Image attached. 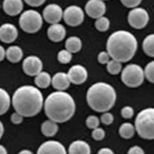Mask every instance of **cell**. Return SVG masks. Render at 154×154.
Listing matches in <instances>:
<instances>
[{"label":"cell","instance_id":"cell-1","mask_svg":"<svg viewBox=\"0 0 154 154\" xmlns=\"http://www.w3.org/2000/svg\"><path fill=\"white\" fill-rule=\"evenodd\" d=\"M44 109L50 120L57 123L65 122L73 116L76 104L70 94L63 91L52 92L46 98Z\"/></svg>","mask_w":154,"mask_h":154},{"label":"cell","instance_id":"cell-2","mask_svg":"<svg viewBox=\"0 0 154 154\" xmlns=\"http://www.w3.org/2000/svg\"><path fill=\"white\" fill-rule=\"evenodd\" d=\"M12 103L16 112L23 117H32L42 110L43 97L41 91L32 85H23L14 92Z\"/></svg>","mask_w":154,"mask_h":154},{"label":"cell","instance_id":"cell-3","mask_svg":"<svg viewBox=\"0 0 154 154\" xmlns=\"http://www.w3.org/2000/svg\"><path fill=\"white\" fill-rule=\"evenodd\" d=\"M106 49L107 53L113 60L121 63H126L134 56L137 49V41L130 32L119 30L109 37Z\"/></svg>","mask_w":154,"mask_h":154},{"label":"cell","instance_id":"cell-4","mask_svg":"<svg viewBox=\"0 0 154 154\" xmlns=\"http://www.w3.org/2000/svg\"><path fill=\"white\" fill-rule=\"evenodd\" d=\"M117 94L110 84L98 82L92 85L87 92V101L89 106L97 112H107L114 105Z\"/></svg>","mask_w":154,"mask_h":154},{"label":"cell","instance_id":"cell-5","mask_svg":"<svg viewBox=\"0 0 154 154\" xmlns=\"http://www.w3.org/2000/svg\"><path fill=\"white\" fill-rule=\"evenodd\" d=\"M134 129L139 136L146 140L154 139V109H145L138 113L134 122Z\"/></svg>","mask_w":154,"mask_h":154},{"label":"cell","instance_id":"cell-6","mask_svg":"<svg viewBox=\"0 0 154 154\" xmlns=\"http://www.w3.org/2000/svg\"><path fill=\"white\" fill-rule=\"evenodd\" d=\"M43 17L35 10L29 9L24 11L19 19V25L21 29L28 34L37 32L42 28Z\"/></svg>","mask_w":154,"mask_h":154},{"label":"cell","instance_id":"cell-7","mask_svg":"<svg viewBox=\"0 0 154 154\" xmlns=\"http://www.w3.org/2000/svg\"><path fill=\"white\" fill-rule=\"evenodd\" d=\"M121 80L129 87H137L144 82V70L137 64H129L122 72Z\"/></svg>","mask_w":154,"mask_h":154},{"label":"cell","instance_id":"cell-8","mask_svg":"<svg viewBox=\"0 0 154 154\" xmlns=\"http://www.w3.org/2000/svg\"><path fill=\"white\" fill-rule=\"evenodd\" d=\"M149 17L147 11L143 8H135L132 9L128 16L131 26L136 29H142L147 26Z\"/></svg>","mask_w":154,"mask_h":154},{"label":"cell","instance_id":"cell-9","mask_svg":"<svg viewBox=\"0 0 154 154\" xmlns=\"http://www.w3.org/2000/svg\"><path fill=\"white\" fill-rule=\"evenodd\" d=\"M63 17L68 26L76 27L80 25L84 21V12L81 8L72 5L65 9Z\"/></svg>","mask_w":154,"mask_h":154},{"label":"cell","instance_id":"cell-10","mask_svg":"<svg viewBox=\"0 0 154 154\" xmlns=\"http://www.w3.org/2000/svg\"><path fill=\"white\" fill-rule=\"evenodd\" d=\"M43 63L41 60L35 56L26 58L23 63V69L29 76H34L42 72Z\"/></svg>","mask_w":154,"mask_h":154},{"label":"cell","instance_id":"cell-11","mask_svg":"<svg viewBox=\"0 0 154 154\" xmlns=\"http://www.w3.org/2000/svg\"><path fill=\"white\" fill-rule=\"evenodd\" d=\"M63 17L61 7L56 4H50L45 8L43 11V17L48 23L54 24L58 23Z\"/></svg>","mask_w":154,"mask_h":154},{"label":"cell","instance_id":"cell-12","mask_svg":"<svg viewBox=\"0 0 154 154\" xmlns=\"http://www.w3.org/2000/svg\"><path fill=\"white\" fill-rule=\"evenodd\" d=\"M63 144L55 140L44 142L38 149L36 154H67Z\"/></svg>","mask_w":154,"mask_h":154},{"label":"cell","instance_id":"cell-13","mask_svg":"<svg viewBox=\"0 0 154 154\" xmlns=\"http://www.w3.org/2000/svg\"><path fill=\"white\" fill-rule=\"evenodd\" d=\"M70 83L76 85L83 84L88 77L87 70L81 65H75L72 66L67 73Z\"/></svg>","mask_w":154,"mask_h":154},{"label":"cell","instance_id":"cell-14","mask_svg":"<svg viewBox=\"0 0 154 154\" xmlns=\"http://www.w3.org/2000/svg\"><path fill=\"white\" fill-rule=\"evenodd\" d=\"M85 10L90 17L97 19L103 16L105 14L106 7L105 3L99 0H91L87 2Z\"/></svg>","mask_w":154,"mask_h":154},{"label":"cell","instance_id":"cell-15","mask_svg":"<svg viewBox=\"0 0 154 154\" xmlns=\"http://www.w3.org/2000/svg\"><path fill=\"white\" fill-rule=\"evenodd\" d=\"M18 36L17 29L14 24L5 23L0 27V40L5 43L14 42Z\"/></svg>","mask_w":154,"mask_h":154},{"label":"cell","instance_id":"cell-16","mask_svg":"<svg viewBox=\"0 0 154 154\" xmlns=\"http://www.w3.org/2000/svg\"><path fill=\"white\" fill-rule=\"evenodd\" d=\"M3 9L9 16H14L22 12L24 4L21 0H5L3 2Z\"/></svg>","mask_w":154,"mask_h":154},{"label":"cell","instance_id":"cell-17","mask_svg":"<svg viewBox=\"0 0 154 154\" xmlns=\"http://www.w3.org/2000/svg\"><path fill=\"white\" fill-rule=\"evenodd\" d=\"M66 29L61 24H51L48 29V35L49 39L54 42L62 41L66 36Z\"/></svg>","mask_w":154,"mask_h":154},{"label":"cell","instance_id":"cell-18","mask_svg":"<svg viewBox=\"0 0 154 154\" xmlns=\"http://www.w3.org/2000/svg\"><path fill=\"white\" fill-rule=\"evenodd\" d=\"M51 84L58 91H63L69 88L70 82L66 73L58 72L51 79Z\"/></svg>","mask_w":154,"mask_h":154},{"label":"cell","instance_id":"cell-19","mask_svg":"<svg viewBox=\"0 0 154 154\" xmlns=\"http://www.w3.org/2000/svg\"><path fill=\"white\" fill-rule=\"evenodd\" d=\"M91 147L83 140L72 142L68 148V154H91Z\"/></svg>","mask_w":154,"mask_h":154},{"label":"cell","instance_id":"cell-20","mask_svg":"<svg viewBox=\"0 0 154 154\" xmlns=\"http://www.w3.org/2000/svg\"><path fill=\"white\" fill-rule=\"evenodd\" d=\"M5 57L9 61L17 63L21 61L23 57V51L18 46H11L6 50Z\"/></svg>","mask_w":154,"mask_h":154},{"label":"cell","instance_id":"cell-21","mask_svg":"<svg viewBox=\"0 0 154 154\" xmlns=\"http://www.w3.org/2000/svg\"><path fill=\"white\" fill-rule=\"evenodd\" d=\"M58 131V126L56 122L51 120L45 121L41 125V132L46 137H53Z\"/></svg>","mask_w":154,"mask_h":154},{"label":"cell","instance_id":"cell-22","mask_svg":"<svg viewBox=\"0 0 154 154\" xmlns=\"http://www.w3.org/2000/svg\"><path fill=\"white\" fill-rule=\"evenodd\" d=\"M82 47V43L81 39L75 36L68 38L65 42L66 50L69 51L70 53H76L79 52Z\"/></svg>","mask_w":154,"mask_h":154},{"label":"cell","instance_id":"cell-23","mask_svg":"<svg viewBox=\"0 0 154 154\" xmlns=\"http://www.w3.org/2000/svg\"><path fill=\"white\" fill-rule=\"evenodd\" d=\"M11 103V99L7 91L0 88V116L7 112L10 107Z\"/></svg>","mask_w":154,"mask_h":154},{"label":"cell","instance_id":"cell-24","mask_svg":"<svg viewBox=\"0 0 154 154\" xmlns=\"http://www.w3.org/2000/svg\"><path fill=\"white\" fill-rule=\"evenodd\" d=\"M35 84L41 88H46L51 83L50 75L46 72H41L36 76Z\"/></svg>","mask_w":154,"mask_h":154},{"label":"cell","instance_id":"cell-25","mask_svg":"<svg viewBox=\"0 0 154 154\" xmlns=\"http://www.w3.org/2000/svg\"><path fill=\"white\" fill-rule=\"evenodd\" d=\"M135 133L134 126L131 123L125 122L122 124L119 128L120 136L125 139L132 138Z\"/></svg>","mask_w":154,"mask_h":154},{"label":"cell","instance_id":"cell-26","mask_svg":"<svg viewBox=\"0 0 154 154\" xmlns=\"http://www.w3.org/2000/svg\"><path fill=\"white\" fill-rule=\"evenodd\" d=\"M154 34L148 35L143 42V49L148 56L154 57Z\"/></svg>","mask_w":154,"mask_h":154},{"label":"cell","instance_id":"cell-27","mask_svg":"<svg viewBox=\"0 0 154 154\" xmlns=\"http://www.w3.org/2000/svg\"><path fill=\"white\" fill-rule=\"evenodd\" d=\"M110 20L105 16L100 17L97 19L95 21V27L100 32H105L109 29L110 27Z\"/></svg>","mask_w":154,"mask_h":154},{"label":"cell","instance_id":"cell-28","mask_svg":"<svg viewBox=\"0 0 154 154\" xmlns=\"http://www.w3.org/2000/svg\"><path fill=\"white\" fill-rule=\"evenodd\" d=\"M122 69V65L121 63L115 60H110L107 63V70L111 74L116 75L119 74Z\"/></svg>","mask_w":154,"mask_h":154},{"label":"cell","instance_id":"cell-29","mask_svg":"<svg viewBox=\"0 0 154 154\" xmlns=\"http://www.w3.org/2000/svg\"><path fill=\"white\" fill-rule=\"evenodd\" d=\"M154 61H151L147 64L144 70V77H146L148 81L152 84L154 82Z\"/></svg>","mask_w":154,"mask_h":154},{"label":"cell","instance_id":"cell-30","mask_svg":"<svg viewBox=\"0 0 154 154\" xmlns=\"http://www.w3.org/2000/svg\"><path fill=\"white\" fill-rule=\"evenodd\" d=\"M58 60L60 63L63 64L70 63L72 59V55L66 50H60L58 54Z\"/></svg>","mask_w":154,"mask_h":154},{"label":"cell","instance_id":"cell-31","mask_svg":"<svg viewBox=\"0 0 154 154\" xmlns=\"http://www.w3.org/2000/svg\"><path fill=\"white\" fill-rule=\"evenodd\" d=\"M85 123L86 125L88 128L91 129H95L98 128L100 124V121L98 117L91 115L87 118Z\"/></svg>","mask_w":154,"mask_h":154},{"label":"cell","instance_id":"cell-32","mask_svg":"<svg viewBox=\"0 0 154 154\" xmlns=\"http://www.w3.org/2000/svg\"><path fill=\"white\" fill-rule=\"evenodd\" d=\"M105 131L101 128H97L95 129H93L92 132V138L96 141H101L103 140L105 137Z\"/></svg>","mask_w":154,"mask_h":154},{"label":"cell","instance_id":"cell-33","mask_svg":"<svg viewBox=\"0 0 154 154\" xmlns=\"http://www.w3.org/2000/svg\"><path fill=\"white\" fill-rule=\"evenodd\" d=\"M121 114L123 118L125 119H129L132 118L134 115V110L132 107L127 106L124 107L121 109Z\"/></svg>","mask_w":154,"mask_h":154},{"label":"cell","instance_id":"cell-34","mask_svg":"<svg viewBox=\"0 0 154 154\" xmlns=\"http://www.w3.org/2000/svg\"><path fill=\"white\" fill-rule=\"evenodd\" d=\"M101 122L106 125L112 124L114 121V116L112 113L109 112H103L100 117Z\"/></svg>","mask_w":154,"mask_h":154},{"label":"cell","instance_id":"cell-35","mask_svg":"<svg viewBox=\"0 0 154 154\" xmlns=\"http://www.w3.org/2000/svg\"><path fill=\"white\" fill-rule=\"evenodd\" d=\"M121 2L123 4L124 6L129 8H135L139 6L141 4V1L139 0H131V1H128V0H124L121 1Z\"/></svg>","mask_w":154,"mask_h":154},{"label":"cell","instance_id":"cell-36","mask_svg":"<svg viewBox=\"0 0 154 154\" xmlns=\"http://www.w3.org/2000/svg\"><path fill=\"white\" fill-rule=\"evenodd\" d=\"M98 60L102 64H107L110 61V56L106 51H101L98 54Z\"/></svg>","mask_w":154,"mask_h":154},{"label":"cell","instance_id":"cell-37","mask_svg":"<svg viewBox=\"0 0 154 154\" xmlns=\"http://www.w3.org/2000/svg\"><path fill=\"white\" fill-rule=\"evenodd\" d=\"M23 119H24V117L20 114L17 112H14L11 116V122L14 124H16V125L20 124L23 121Z\"/></svg>","mask_w":154,"mask_h":154},{"label":"cell","instance_id":"cell-38","mask_svg":"<svg viewBox=\"0 0 154 154\" xmlns=\"http://www.w3.org/2000/svg\"><path fill=\"white\" fill-rule=\"evenodd\" d=\"M127 154H145V152L142 148L138 146H134L129 148Z\"/></svg>","mask_w":154,"mask_h":154},{"label":"cell","instance_id":"cell-39","mask_svg":"<svg viewBox=\"0 0 154 154\" xmlns=\"http://www.w3.org/2000/svg\"><path fill=\"white\" fill-rule=\"evenodd\" d=\"M25 2L31 7H40L45 2V1H44V0H28V1H25Z\"/></svg>","mask_w":154,"mask_h":154},{"label":"cell","instance_id":"cell-40","mask_svg":"<svg viewBox=\"0 0 154 154\" xmlns=\"http://www.w3.org/2000/svg\"><path fill=\"white\" fill-rule=\"evenodd\" d=\"M97 154H114V153L110 148L105 147V148H100L98 151Z\"/></svg>","mask_w":154,"mask_h":154},{"label":"cell","instance_id":"cell-41","mask_svg":"<svg viewBox=\"0 0 154 154\" xmlns=\"http://www.w3.org/2000/svg\"><path fill=\"white\" fill-rule=\"evenodd\" d=\"M6 50L4 48V47L0 45V62L2 61L5 57Z\"/></svg>","mask_w":154,"mask_h":154},{"label":"cell","instance_id":"cell-42","mask_svg":"<svg viewBox=\"0 0 154 154\" xmlns=\"http://www.w3.org/2000/svg\"><path fill=\"white\" fill-rule=\"evenodd\" d=\"M4 133V126L2 122L0 121V139L2 137L3 134Z\"/></svg>","mask_w":154,"mask_h":154},{"label":"cell","instance_id":"cell-43","mask_svg":"<svg viewBox=\"0 0 154 154\" xmlns=\"http://www.w3.org/2000/svg\"><path fill=\"white\" fill-rule=\"evenodd\" d=\"M0 154H8L7 150L5 147L0 144Z\"/></svg>","mask_w":154,"mask_h":154},{"label":"cell","instance_id":"cell-44","mask_svg":"<svg viewBox=\"0 0 154 154\" xmlns=\"http://www.w3.org/2000/svg\"><path fill=\"white\" fill-rule=\"evenodd\" d=\"M18 154H34L32 152H31L30 150L28 149H23L21 151H20Z\"/></svg>","mask_w":154,"mask_h":154},{"label":"cell","instance_id":"cell-45","mask_svg":"<svg viewBox=\"0 0 154 154\" xmlns=\"http://www.w3.org/2000/svg\"><path fill=\"white\" fill-rule=\"evenodd\" d=\"M0 7H1V6H0Z\"/></svg>","mask_w":154,"mask_h":154}]
</instances>
